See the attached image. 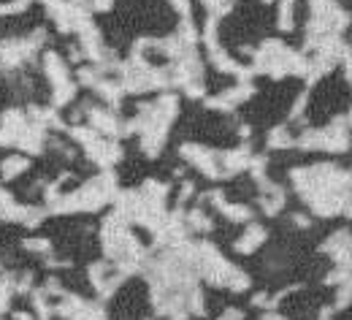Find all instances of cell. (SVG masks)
<instances>
[{"label": "cell", "instance_id": "1", "mask_svg": "<svg viewBox=\"0 0 352 320\" xmlns=\"http://www.w3.org/2000/svg\"><path fill=\"white\" fill-rule=\"evenodd\" d=\"M304 149H325V152H344L350 147V131L344 120H336L333 125L322 131H309L307 136L298 141Z\"/></svg>", "mask_w": 352, "mask_h": 320}, {"label": "cell", "instance_id": "2", "mask_svg": "<svg viewBox=\"0 0 352 320\" xmlns=\"http://www.w3.org/2000/svg\"><path fill=\"white\" fill-rule=\"evenodd\" d=\"M263 239H265V231L261 226H252V228L241 236V242H236V250L239 253H252L258 244H263Z\"/></svg>", "mask_w": 352, "mask_h": 320}, {"label": "cell", "instance_id": "3", "mask_svg": "<svg viewBox=\"0 0 352 320\" xmlns=\"http://www.w3.org/2000/svg\"><path fill=\"white\" fill-rule=\"evenodd\" d=\"M293 8H296V0H279V28L282 30L293 28Z\"/></svg>", "mask_w": 352, "mask_h": 320}, {"label": "cell", "instance_id": "4", "mask_svg": "<svg viewBox=\"0 0 352 320\" xmlns=\"http://www.w3.org/2000/svg\"><path fill=\"white\" fill-rule=\"evenodd\" d=\"M268 144H271V147H290V144H293V138L287 136V131H285V128H276V131L268 136Z\"/></svg>", "mask_w": 352, "mask_h": 320}, {"label": "cell", "instance_id": "5", "mask_svg": "<svg viewBox=\"0 0 352 320\" xmlns=\"http://www.w3.org/2000/svg\"><path fill=\"white\" fill-rule=\"evenodd\" d=\"M25 166H28L25 160H19V158H8V160L3 163V174H6V177H16L14 171H19V169H25Z\"/></svg>", "mask_w": 352, "mask_h": 320}, {"label": "cell", "instance_id": "6", "mask_svg": "<svg viewBox=\"0 0 352 320\" xmlns=\"http://www.w3.org/2000/svg\"><path fill=\"white\" fill-rule=\"evenodd\" d=\"M344 212H347V215L352 217V198H350V204H347V209H344Z\"/></svg>", "mask_w": 352, "mask_h": 320}, {"label": "cell", "instance_id": "7", "mask_svg": "<svg viewBox=\"0 0 352 320\" xmlns=\"http://www.w3.org/2000/svg\"><path fill=\"white\" fill-rule=\"evenodd\" d=\"M265 320H285V318H279V315H268Z\"/></svg>", "mask_w": 352, "mask_h": 320}, {"label": "cell", "instance_id": "8", "mask_svg": "<svg viewBox=\"0 0 352 320\" xmlns=\"http://www.w3.org/2000/svg\"><path fill=\"white\" fill-rule=\"evenodd\" d=\"M347 122H350V125H352V109H350V120H347Z\"/></svg>", "mask_w": 352, "mask_h": 320}]
</instances>
